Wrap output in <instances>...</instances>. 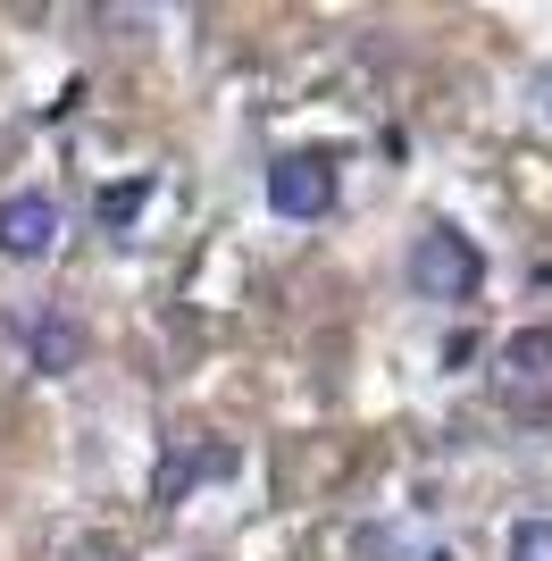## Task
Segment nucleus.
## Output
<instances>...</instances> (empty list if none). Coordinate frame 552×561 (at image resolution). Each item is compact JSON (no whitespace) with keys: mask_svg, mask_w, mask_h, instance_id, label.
Returning <instances> with one entry per match:
<instances>
[{"mask_svg":"<svg viewBox=\"0 0 552 561\" xmlns=\"http://www.w3.org/2000/svg\"><path fill=\"white\" fill-rule=\"evenodd\" d=\"M427 561H452V553H427Z\"/></svg>","mask_w":552,"mask_h":561,"instance_id":"nucleus-10","label":"nucleus"},{"mask_svg":"<svg viewBox=\"0 0 552 561\" xmlns=\"http://www.w3.org/2000/svg\"><path fill=\"white\" fill-rule=\"evenodd\" d=\"M50 243H59V202L50 193H9L0 202V260H50Z\"/></svg>","mask_w":552,"mask_h":561,"instance_id":"nucleus-3","label":"nucleus"},{"mask_svg":"<svg viewBox=\"0 0 552 561\" xmlns=\"http://www.w3.org/2000/svg\"><path fill=\"white\" fill-rule=\"evenodd\" d=\"M142 202H151V185H142V176H126V185H101V227H135Z\"/></svg>","mask_w":552,"mask_h":561,"instance_id":"nucleus-6","label":"nucleus"},{"mask_svg":"<svg viewBox=\"0 0 552 561\" xmlns=\"http://www.w3.org/2000/svg\"><path fill=\"white\" fill-rule=\"evenodd\" d=\"M25 352H34V369H43V377H68V369H84L92 335H84V319L43 310V319H25Z\"/></svg>","mask_w":552,"mask_h":561,"instance_id":"nucleus-4","label":"nucleus"},{"mask_svg":"<svg viewBox=\"0 0 552 561\" xmlns=\"http://www.w3.org/2000/svg\"><path fill=\"white\" fill-rule=\"evenodd\" d=\"M469 360H478V335L460 328V335H452V344H444V369H469Z\"/></svg>","mask_w":552,"mask_h":561,"instance_id":"nucleus-8","label":"nucleus"},{"mask_svg":"<svg viewBox=\"0 0 552 561\" xmlns=\"http://www.w3.org/2000/svg\"><path fill=\"white\" fill-rule=\"evenodd\" d=\"M402 277H411L418 302H469V294L485 285V252H478L460 227H427V234H411Z\"/></svg>","mask_w":552,"mask_h":561,"instance_id":"nucleus-1","label":"nucleus"},{"mask_svg":"<svg viewBox=\"0 0 552 561\" xmlns=\"http://www.w3.org/2000/svg\"><path fill=\"white\" fill-rule=\"evenodd\" d=\"M544 117H552V76H544Z\"/></svg>","mask_w":552,"mask_h":561,"instance_id":"nucleus-9","label":"nucleus"},{"mask_svg":"<svg viewBox=\"0 0 552 561\" xmlns=\"http://www.w3.org/2000/svg\"><path fill=\"white\" fill-rule=\"evenodd\" d=\"M503 553H510V561H552V519H519Z\"/></svg>","mask_w":552,"mask_h":561,"instance_id":"nucleus-7","label":"nucleus"},{"mask_svg":"<svg viewBox=\"0 0 552 561\" xmlns=\"http://www.w3.org/2000/svg\"><path fill=\"white\" fill-rule=\"evenodd\" d=\"M503 360H510L519 377H552V328H519V335L503 344Z\"/></svg>","mask_w":552,"mask_h":561,"instance_id":"nucleus-5","label":"nucleus"},{"mask_svg":"<svg viewBox=\"0 0 552 561\" xmlns=\"http://www.w3.org/2000/svg\"><path fill=\"white\" fill-rule=\"evenodd\" d=\"M268 210L276 218H326V210H335V160H319V151H285V160L268 168Z\"/></svg>","mask_w":552,"mask_h":561,"instance_id":"nucleus-2","label":"nucleus"}]
</instances>
